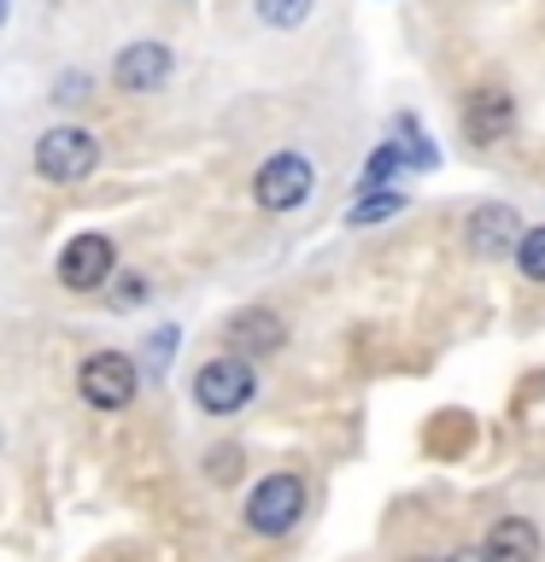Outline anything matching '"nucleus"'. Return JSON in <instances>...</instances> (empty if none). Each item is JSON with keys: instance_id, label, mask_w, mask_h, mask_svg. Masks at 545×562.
Segmentation results:
<instances>
[{"instance_id": "f257e3e1", "label": "nucleus", "mask_w": 545, "mask_h": 562, "mask_svg": "<svg viewBox=\"0 0 545 562\" xmlns=\"http://www.w3.org/2000/svg\"><path fill=\"white\" fill-rule=\"evenodd\" d=\"M258 393V375H253V358H235V351H223V358H211L193 369V404H200L205 416H235L246 411Z\"/></svg>"}, {"instance_id": "f03ea898", "label": "nucleus", "mask_w": 545, "mask_h": 562, "mask_svg": "<svg viewBox=\"0 0 545 562\" xmlns=\"http://www.w3.org/2000/svg\"><path fill=\"white\" fill-rule=\"evenodd\" d=\"M100 165V140L94 130H77V123H59V130H47L42 140H35V170L47 176V182H82V176H94Z\"/></svg>"}, {"instance_id": "7ed1b4c3", "label": "nucleus", "mask_w": 545, "mask_h": 562, "mask_svg": "<svg viewBox=\"0 0 545 562\" xmlns=\"http://www.w3.org/2000/svg\"><path fill=\"white\" fill-rule=\"evenodd\" d=\"M299 516H305V481H299V474H264V481L246 492V527L264 539H281Z\"/></svg>"}, {"instance_id": "20e7f679", "label": "nucleus", "mask_w": 545, "mask_h": 562, "mask_svg": "<svg viewBox=\"0 0 545 562\" xmlns=\"http://www.w3.org/2000/svg\"><path fill=\"white\" fill-rule=\"evenodd\" d=\"M316 188V165L305 153H270L253 176V200L264 211H299Z\"/></svg>"}, {"instance_id": "39448f33", "label": "nucleus", "mask_w": 545, "mask_h": 562, "mask_svg": "<svg viewBox=\"0 0 545 562\" xmlns=\"http://www.w3.org/2000/svg\"><path fill=\"white\" fill-rule=\"evenodd\" d=\"M141 386V369L135 358H123V351H94V358H82L77 369V393L82 404H94V411H123V404L135 398Z\"/></svg>"}, {"instance_id": "423d86ee", "label": "nucleus", "mask_w": 545, "mask_h": 562, "mask_svg": "<svg viewBox=\"0 0 545 562\" xmlns=\"http://www.w3.org/2000/svg\"><path fill=\"white\" fill-rule=\"evenodd\" d=\"M118 270V246L112 235H100V228H88V235H70L65 252H59V288L70 293H100L105 281Z\"/></svg>"}, {"instance_id": "0eeeda50", "label": "nucleus", "mask_w": 545, "mask_h": 562, "mask_svg": "<svg viewBox=\"0 0 545 562\" xmlns=\"http://www.w3.org/2000/svg\"><path fill=\"white\" fill-rule=\"evenodd\" d=\"M112 82L123 94H158L170 82V47L165 42H130L112 59Z\"/></svg>"}, {"instance_id": "6e6552de", "label": "nucleus", "mask_w": 545, "mask_h": 562, "mask_svg": "<svg viewBox=\"0 0 545 562\" xmlns=\"http://www.w3.org/2000/svg\"><path fill=\"white\" fill-rule=\"evenodd\" d=\"M464 240H469V252L475 258H510L516 252V240H522V217L510 205H475L469 211V223H464Z\"/></svg>"}, {"instance_id": "1a4fd4ad", "label": "nucleus", "mask_w": 545, "mask_h": 562, "mask_svg": "<svg viewBox=\"0 0 545 562\" xmlns=\"http://www.w3.org/2000/svg\"><path fill=\"white\" fill-rule=\"evenodd\" d=\"M516 130V100L504 94V88H469L464 94V135L475 147H492V140H504Z\"/></svg>"}, {"instance_id": "9d476101", "label": "nucleus", "mask_w": 545, "mask_h": 562, "mask_svg": "<svg viewBox=\"0 0 545 562\" xmlns=\"http://www.w3.org/2000/svg\"><path fill=\"white\" fill-rule=\"evenodd\" d=\"M223 340L235 358H270V351H281V340H288V328H281V316L276 311H235L229 316V328H223Z\"/></svg>"}, {"instance_id": "9b49d317", "label": "nucleus", "mask_w": 545, "mask_h": 562, "mask_svg": "<svg viewBox=\"0 0 545 562\" xmlns=\"http://www.w3.org/2000/svg\"><path fill=\"white\" fill-rule=\"evenodd\" d=\"M481 551H487V562H540V527L527 516H504L487 527Z\"/></svg>"}, {"instance_id": "f8f14e48", "label": "nucleus", "mask_w": 545, "mask_h": 562, "mask_svg": "<svg viewBox=\"0 0 545 562\" xmlns=\"http://www.w3.org/2000/svg\"><path fill=\"white\" fill-rule=\"evenodd\" d=\"M404 205H411V200H404L399 188H364L358 200L346 205V223H352V228H369V223H387V217H399Z\"/></svg>"}, {"instance_id": "ddd939ff", "label": "nucleus", "mask_w": 545, "mask_h": 562, "mask_svg": "<svg viewBox=\"0 0 545 562\" xmlns=\"http://www.w3.org/2000/svg\"><path fill=\"white\" fill-rule=\"evenodd\" d=\"M411 170V158H404L399 140H381L376 153H369V165H364V182L358 188H399V176Z\"/></svg>"}, {"instance_id": "4468645a", "label": "nucleus", "mask_w": 545, "mask_h": 562, "mask_svg": "<svg viewBox=\"0 0 545 562\" xmlns=\"http://www.w3.org/2000/svg\"><path fill=\"white\" fill-rule=\"evenodd\" d=\"M253 7L270 30H299L311 18V0H253Z\"/></svg>"}, {"instance_id": "2eb2a0df", "label": "nucleus", "mask_w": 545, "mask_h": 562, "mask_svg": "<svg viewBox=\"0 0 545 562\" xmlns=\"http://www.w3.org/2000/svg\"><path fill=\"white\" fill-rule=\"evenodd\" d=\"M516 270H522V281H545V228H522Z\"/></svg>"}, {"instance_id": "dca6fc26", "label": "nucleus", "mask_w": 545, "mask_h": 562, "mask_svg": "<svg viewBox=\"0 0 545 562\" xmlns=\"http://www.w3.org/2000/svg\"><path fill=\"white\" fill-rule=\"evenodd\" d=\"M393 135H404L399 147H404V158H411L416 170H434V158H440V153L429 147V135H422V123H416V117H399V123H393Z\"/></svg>"}, {"instance_id": "f3484780", "label": "nucleus", "mask_w": 545, "mask_h": 562, "mask_svg": "<svg viewBox=\"0 0 545 562\" xmlns=\"http://www.w3.org/2000/svg\"><path fill=\"white\" fill-rule=\"evenodd\" d=\"M205 474H211L218 486H229V481L241 474V451H235V446H218V451L205 457Z\"/></svg>"}, {"instance_id": "a211bd4d", "label": "nucleus", "mask_w": 545, "mask_h": 562, "mask_svg": "<svg viewBox=\"0 0 545 562\" xmlns=\"http://www.w3.org/2000/svg\"><path fill=\"white\" fill-rule=\"evenodd\" d=\"M170 351H176V328H158V334H153V346H147V369H153V375L170 363Z\"/></svg>"}, {"instance_id": "6ab92c4d", "label": "nucleus", "mask_w": 545, "mask_h": 562, "mask_svg": "<svg viewBox=\"0 0 545 562\" xmlns=\"http://www.w3.org/2000/svg\"><path fill=\"white\" fill-rule=\"evenodd\" d=\"M123 288L112 293V305H141V299H147V276H118Z\"/></svg>"}, {"instance_id": "aec40b11", "label": "nucleus", "mask_w": 545, "mask_h": 562, "mask_svg": "<svg viewBox=\"0 0 545 562\" xmlns=\"http://www.w3.org/2000/svg\"><path fill=\"white\" fill-rule=\"evenodd\" d=\"M59 100H82V77H65L59 82Z\"/></svg>"}, {"instance_id": "412c9836", "label": "nucleus", "mask_w": 545, "mask_h": 562, "mask_svg": "<svg viewBox=\"0 0 545 562\" xmlns=\"http://www.w3.org/2000/svg\"><path fill=\"white\" fill-rule=\"evenodd\" d=\"M446 562H487V551H452Z\"/></svg>"}, {"instance_id": "4be33fe9", "label": "nucleus", "mask_w": 545, "mask_h": 562, "mask_svg": "<svg viewBox=\"0 0 545 562\" xmlns=\"http://www.w3.org/2000/svg\"><path fill=\"white\" fill-rule=\"evenodd\" d=\"M0 18H7V0H0Z\"/></svg>"}, {"instance_id": "5701e85b", "label": "nucleus", "mask_w": 545, "mask_h": 562, "mask_svg": "<svg viewBox=\"0 0 545 562\" xmlns=\"http://www.w3.org/2000/svg\"><path fill=\"white\" fill-rule=\"evenodd\" d=\"M416 562H434V557H416Z\"/></svg>"}]
</instances>
